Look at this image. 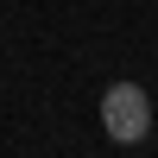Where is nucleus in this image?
I'll return each instance as SVG.
<instances>
[{
	"label": "nucleus",
	"mask_w": 158,
	"mask_h": 158,
	"mask_svg": "<svg viewBox=\"0 0 158 158\" xmlns=\"http://www.w3.org/2000/svg\"><path fill=\"white\" fill-rule=\"evenodd\" d=\"M101 127H108L114 146H139V139H152V95L139 82H114L108 95H101Z\"/></svg>",
	"instance_id": "1"
}]
</instances>
